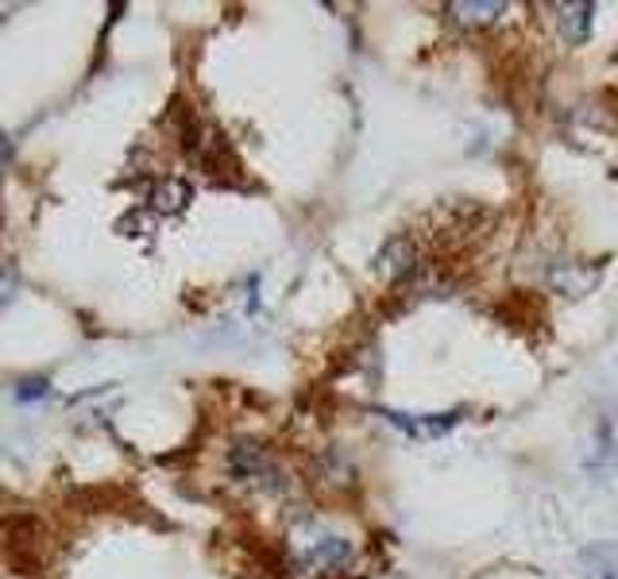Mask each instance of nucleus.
Returning <instances> with one entry per match:
<instances>
[{
	"label": "nucleus",
	"mask_w": 618,
	"mask_h": 579,
	"mask_svg": "<svg viewBox=\"0 0 618 579\" xmlns=\"http://www.w3.org/2000/svg\"><path fill=\"white\" fill-rule=\"evenodd\" d=\"M229 467H232L237 480L255 483V487H263V491H283L286 487L283 472H279V464L271 460V452L263 449V444H252V441L237 444L232 456H229Z\"/></svg>",
	"instance_id": "obj_1"
},
{
	"label": "nucleus",
	"mask_w": 618,
	"mask_h": 579,
	"mask_svg": "<svg viewBox=\"0 0 618 579\" xmlns=\"http://www.w3.org/2000/svg\"><path fill=\"white\" fill-rule=\"evenodd\" d=\"M549 286L565 297H584L599 286V271L588 267V263H576V260H561L549 267Z\"/></svg>",
	"instance_id": "obj_2"
},
{
	"label": "nucleus",
	"mask_w": 618,
	"mask_h": 579,
	"mask_svg": "<svg viewBox=\"0 0 618 579\" xmlns=\"http://www.w3.org/2000/svg\"><path fill=\"white\" fill-rule=\"evenodd\" d=\"M580 576L584 579H618V545L615 541H591L580 549Z\"/></svg>",
	"instance_id": "obj_3"
},
{
	"label": "nucleus",
	"mask_w": 618,
	"mask_h": 579,
	"mask_svg": "<svg viewBox=\"0 0 618 579\" xmlns=\"http://www.w3.org/2000/svg\"><path fill=\"white\" fill-rule=\"evenodd\" d=\"M557 23H561V35L568 39L573 46L588 43L591 39V23H596V4H557Z\"/></svg>",
	"instance_id": "obj_4"
},
{
	"label": "nucleus",
	"mask_w": 618,
	"mask_h": 579,
	"mask_svg": "<svg viewBox=\"0 0 618 579\" xmlns=\"http://www.w3.org/2000/svg\"><path fill=\"white\" fill-rule=\"evenodd\" d=\"M379 271L387 278H395V283L406 275H413V271H418V248H413V240H406V236L390 240V244L379 252Z\"/></svg>",
	"instance_id": "obj_5"
},
{
	"label": "nucleus",
	"mask_w": 618,
	"mask_h": 579,
	"mask_svg": "<svg viewBox=\"0 0 618 579\" xmlns=\"http://www.w3.org/2000/svg\"><path fill=\"white\" fill-rule=\"evenodd\" d=\"M348 541H341V537H313V541L306 545V565H317V568H336L348 560Z\"/></svg>",
	"instance_id": "obj_6"
},
{
	"label": "nucleus",
	"mask_w": 618,
	"mask_h": 579,
	"mask_svg": "<svg viewBox=\"0 0 618 579\" xmlns=\"http://www.w3.org/2000/svg\"><path fill=\"white\" fill-rule=\"evenodd\" d=\"M390 421H395L398 429H406V433L413 436H437V433H449L452 425H457V413H433V418H421V421H410V413H387Z\"/></svg>",
	"instance_id": "obj_7"
},
{
	"label": "nucleus",
	"mask_w": 618,
	"mask_h": 579,
	"mask_svg": "<svg viewBox=\"0 0 618 579\" xmlns=\"http://www.w3.org/2000/svg\"><path fill=\"white\" fill-rule=\"evenodd\" d=\"M506 12V4H499V0H488V4H452L449 8V15L457 23H468V28H483V23H491L495 15H503Z\"/></svg>",
	"instance_id": "obj_8"
},
{
	"label": "nucleus",
	"mask_w": 618,
	"mask_h": 579,
	"mask_svg": "<svg viewBox=\"0 0 618 579\" xmlns=\"http://www.w3.org/2000/svg\"><path fill=\"white\" fill-rule=\"evenodd\" d=\"M151 201L159 209H182L186 201H190V186L186 182H175V178H170V182H163L159 190L151 193Z\"/></svg>",
	"instance_id": "obj_9"
},
{
	"label": "nucleus",
	"mask_w": 618,
	"mask_h": 579,
	"mask_svg": "<svg viewBox=\"0 0 618 579\" xmlns=\"http://www.w3.org/2000/svg\"><path fill=\"white\" fill-rule=\"evenodd\" d=\"M43 398L46 394V379H31V382H23V390H15V398H20V402H31V398Z\"/></svg>",
	"instance_id": "obj_10"
},
{
	"label": "nucleus",
	"mask_w": 618,
	"mask_h": 579,
	"mask_svg": "<svg viewBox=\"0 0 618 579\" xmlns=\"http://www.w3.org/2000/svg\"><path fill=\"white\" fill-rule=\"evenodd\" d=\"M8 151H12V147H8V136H4V131H0V162L8 159Z\"/></svg>",
	"instance_id": "obj_11"
}]
</instances>
